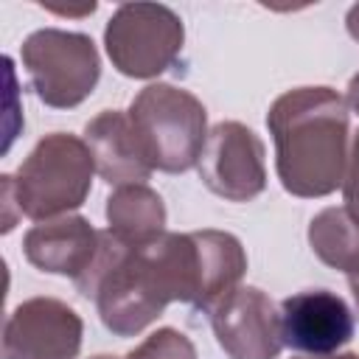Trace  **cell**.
I'll use <instances>...</instances> for the list:
<instances>
[{
    "mask_svg": "<svg viewBox=\"0 0 359 359\" xmlns=\"http://www.w3.org/2000/svg\"><path fill=\"white\" fill-rule=\"evenodd\" d=\"M210 328L230 359H278L283 345L280 311L258 286H238L213 306Z\"/></svg>",
    "mask_w": 359,
    "mask_h": 359,
    "instance_id": "9",
    "label": "cell"
},
{
    "mask_svg": "<svg viewBox=\"0 0 359 359\" xmlns=\"http://www.w3.org/2000/svg\"><path fill=\"white\" fill-rule=\"evenodd\" d=\"M297 359H359V353H331V356H297Z\"/></svg>",
    "mask_w": 359,
    "mask_h": 359,
    "instance_id": "20",
    "label": "cell"
},
{
    "mask_svg": "<svg viewBox=\"0 0 359 359\" xmlns=\"http://www.w3.org/2000/svg\"><path fill=\"white\" fill-rule=\"evenodd\" d=\"M101 230L84 216L67 213L48 222H36L22 236V255L31 266L48 275H65L76 280L95 258Z\"/></svg>",
    "mask_w": 359,
    "mask_h": 359,
    "instance_id": "11",
    "label": "cell"
},
{
    "mask_svg": "<svg viewBox=\"0 0 359 359\" xmlns=\"http://www.w3.org/2000/svg\"><path fill=\"white\" fill-rule=\"evenodd\" d=\"M20 59L36 98L53 109L79 107L101 79L98 48L81 31L39 28L22 39Z\"/></svg>",
    "mask_w": 359,
    "mask_h": 359,
    "instance_id": "5",
    "label": "cell"
},
{
    "mask_svg": "<svg viewBox=\"0 0 359 359\" xmlns=\"http://www.w3.org/2000/svg\"><path fill=\"white\" fill-rule=\"evenodd\" d=\"M84 320L59 297H28L3 325V359H76Z\"/></svg>",
    "mask_w": 359,
    "mask_h": 359,
    "instance_id": "8",
    "label": "cell"
},
{
    "mask_svg": "<svg viewBox=\"0 0 359 359\" xmlns=\"http://www.w3.org/2000/svg\"><path fill=\"white\" fill-rule=\"evenodd\" d=\"M345 28H348V34L359 42V3L348 8V14H345Z\"/></svg>",
    "mask_w": 359,
    "mask_h": 359,
    "instance_id": "18",
    "label": "cell"
},
{
    "mask_svg": "<svg viewBox=\"0 0 359 359\" xmlns=\"http://www.w3.org/2000/svg\"><path fill=\"white\" fill-rule=\"evenodd\" d=\"M185 45L182 17L163 3H123L104 28V50L126 79H154L177 65Z\"/></svg>",
    "mask_w": 359,
    "mask_h": 359,
    "instance_id": "6",
    "label": "cell"
},
{
    "mask_svg": "<svg viewBox=\"0 0 359 359\" xmlns=\"http://www.w3.org/2000/svg\"><path fill=\"white\" fill-rule=\"evenodd\" d=\"M345 104H348V109H353V112L359 115V73H356V76H351V81H348Z\"/></svg>",
    "mask_w": 359,
    "mask_h": 359,
    "instance_id": "17",
    "label": "cell"
},
{
    "mask_svg": "<svg viewBox=\"0 0 359 359\" xmlns=\"http://www.w3.org/2000/svg\"><path fill=\"white\" fill-rule=\"evenodd\" d=\"M123 359H196L194 342L177 328H157Z\"/></svg>",
    "mask_w": 359,
    "mask_h": 359,
    "instance_id": "15",
    "label": "cell"
},
{
    "mask_svg": "<svg viewBox=\"0 0 359 359\" xmlns=\"http://www.w3.org/2000/svg\"><path fill=\"white\" fill-rule=\"evenodd\" d=\"M283 345L311 356H331L353 339L351 306L331 289H306L280 300Z\"/></svg>",
    "mask_w": 359,
    "mask_h": 359,
    "instance_id": "10",
    "label": "cell"
},
{
    "mask_svg": "<svg viewBox=\"0 0 359 359\" xmlns=\"http://www.w3.org/2000/svg\"><path fill=\"white\" fill-rule=\"evenodd\" d=\"M95 163L84 137L50 132L28 151L11 177L14 199L22 216L48 222L81 208L93 188Z\"/></svg>",
    "mask_w": 359,
    "mask_h": 359,
    "instance_id": "3",
    "label": "cell"
},
{
    "mask_svg": "<svg viewBox=\"0 0 359 359\" xmlns=\"http://www.w3.org/2000/svg\"><path fill=\"white\" fill-rule=\"evenodd\" d=\"M342 199H345V210L359 222V129L353 132L351 140V157L342 180Z\"/></svg>",
    "mask_w": 359,
    "mask_h": 359,
    "instance_id": "16",
    "label": "cell"
},
{
    "mask_svg": "<svg viewBox=\"0 0 359 359\" xmlns=\"http://www.w3.org/2000/svg\"><path fill=\"white\" fill-rule=\"evenodd\" d=\"M264 140L241 121H219L196 163L205 188L227 202H250L266 188Z\"/></svg>",
    "mask_w": 359,
    "mask_h": 359,
    "instance_id": "7",
    "label": "cell"
},
{
    "mask_svg": "<svg viewBox=\"0 0 359 359\" xmlns=\"http://www.w3.org/2000/svg\"><path fill=\"white\" fill-rule=\"evenodd\" d=\"M126 115L154 171L182 174L199 163L210 129L208 109L194 93L149 84L132 98Z\"/></svg>",
    "mask_w": 359,
    "mask_h": 359,
    "instance_id": "4",
    "label": "cell"
},
{
    "mask_svg": "<svg viewBox=\"0 0 359 359\" xmlns=\"http://www.w3.org/2000/svg\"><path fill=\"white\" fill-rule=\"evenodd\" d=\"M84 143L93 154L95 174L109 185L146 182L151 177V163L135 135V126L126 112L104 109L84 126Z\"/></svg>",
    "mask_w": 359,
    "mask_h": 359,
    "instance_id": "12",
    "label": "cell"
},
{
    "mask_svg": "<svg viewBox=\"0 0 359 359\" xmlns=\"http://www.w3.org/2000/svg\"><path fill=\"white\" fill-rule=\"evenodd\" d=\"M107 230L126 247L151 244L165 233V202L146 182L118 185L104 205Z\"/></svg>",
    "mask_w": 359,
    "mask_h": 359,
    "instance_id": "13",
    "label": "cell"
},
{
    "mask_svg": "<svg viewBox=\"0 0 359 359\" xmlns=\"http://www.w3.org/2000/svg\"><path fill=\"white\" fill-rule=\"evenodd\" d=\"M90 359H118V356H109V353H98V356H90Z\"/></svg>",
    "mask_w": 359,
    "mask_h": 359,
    "instance_id": "21",
    "label": "cell"
},
{
    "mask_svg": "<svg viewBox=\"0 0 359 359\" xmlns=\"http://www.w3.org/2000/svg\"><path fill=\"white\" fill-rule=\"evenodd\" d=\"M309 247L325 266L348 272L359 258V222L345 208H323L309 222Z\"/></svg>",
    "mask_w": 359,
    "mask_h": 359,
    "instance_id": "14",
    "label": "cell"
},
{
    "mask_svg": "<svg viewBox=\"0 0 359 359\" xmlns=\"http://www.w3.org/2000/svg\"><path fill=\"white\" fill-rule=\"evenodd\" d=\"M247 252L227 230L163 233L151 244L126 247L95 289V309L115 337H137L168 303H188L210 314L238 289Z\"/></svg>",
    "mask_w": 359,
    "mask_h": 359,
    "instance_id": "1",
    "label": "cell"
},
{
    "mask_svg": "<svg viewBox=\"0 0 359 359\" xmlns=\"http://www.w3.org/2000/svg\"><path fill=\"white\" fill-rule=\"evenodd\" d=\"M266 129L286 194L320 199L342 188L351 157V112L334 87L280 93L266 112Z\"/></svg>",
    "mask_w": 359,
    "mask_h": 359,
    "instance_id": "2",
    "label": "cell"
},
{
    "mask_svg": "<svg viewBox=\"0 0 359 359\" xmlns=\"http://www.w3.org/2000/svg\"><path fill=\"white\" fill-rule=\"evenodd\" d=\"M345 278H348V286H351V294H353V300H356V309H359V258L351 264V269L345 272Z\"/></svg>",
    "mask_w": 359,
    "mask_h": 359,
    "instance_id": "19",
    "label": "cell"
}]
</instances>
